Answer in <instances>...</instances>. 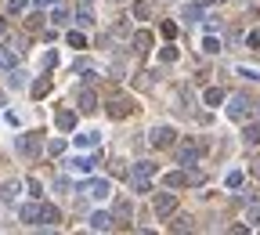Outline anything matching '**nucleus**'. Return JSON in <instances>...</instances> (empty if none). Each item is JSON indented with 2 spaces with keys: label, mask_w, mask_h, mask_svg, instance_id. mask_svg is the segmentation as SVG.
<instances>
[{
  "label": "nucleus",
  "mask_w": 260,
  "mask_h": 235,
  "mask_svg": "<svg viewBox=\"0 0 260 235\" xmlns=\"http://www.w3.org/2000/svg\"><path fill=\"white\" fill-rule=\"evenodd\" d=\"M105 109H108L112 119H127L130 112H134V98H130V94H112V98L105 101Z\"/></svg>",
  "instance_id": "f257e3e1"
},
{
  "label": "nucleus",
  "mask_w": 260,
  "mask_h": 235,
  "mask_svg": "<svg viewBox=\"0 0 260 235\" xmlns=\"http://www.w3.org/2000/svg\"><path fill=\"white\" fill-rule=\"evenodd\" d=\"M18 152H22L25 159H36V156L43 152V134H40V130H33V134H22V138H18Z\"/></svg>",
  "instance_id": "f03ea898"
},
{
  "label": "nucleus",
  "mask_w": 260,
  "mask_h": 235,
  "mask_svg": "<svg viewBox=\"0 0 260 235\" xmlns=\"http://www.w3.org/2000/svg\"><path fill=\"white\" fill-rule=\"evenodd\" d=\"M148 145L152 148H170V145H177V130L173 127H152V134H148Z\"/></svg>",
  "instance_id": "7ed1b4c3"
},
{
  "label": "nucleus",
  "mask_w": 260,
  "mask_h": 235,
  "mask_svg": "<svg viewBox=\"0 0 260 235\" xmlns=\"http://www.w3.org/2000/svg\"><path fill=\"white\" fill-rule=\"evenodd\" d=\"M195 159H199V141L195 138H184L177 145V163L181 166H195Z\"/></svg>",
  "instance_id": "20e7f679"
},
{
  "label": "nucleus",
  "mask_w": 260,
  "mask_h": 235,
  "mask_svg": "<svg viewBox=\"0 0 260 235\" xmlns=\"http://www.w3.org/2000/svg\"><path fill=\"white\" fill-rule=\"evenodd\" d=\"M199 181H202L199 170H188V174L184 170H170L166 174V188H184V185H199Z\"/></svg>",
  "instance_id": "39448f33"
},
{
  "label": "nucleus",
  "mask_w": 260,
  "mask_h": 235,
  "mask_svg": "<svg viewBox=\"0 0 260 235\" xmlns=\"http://www.w3.org/2000/svg\"><path fill=\"white\" fill-rule=\"evenodd\" d=\"M228 116L238 119V123H242V119H249V98H246V94H235V98L228 101Z\"/></svg>",
  "instance_id": "423d86ee"
},
{
  "label": "nucleus",
  "mask_w": 260,
  "mask_h": 235,
  "mask_svg": "<svg viewBox=\"0 0 260 235\" xmlns=\"http://www.w3.org/2000/svg\"><path fill=\"white\" fill-rule=\"evenodd\" d=\"M83 192L90 195V199H108V192H112V185L105 181V177H94V181L83 185Z\"/></svg>",
  "instance_id": "0eeeda50"
},
{
  "label": "nucleus",
  "mask_w": 260,
  "mask_h": 235,
  "mask_svg": "<svg viewBox=\"0 0 260 235\" xmlns=\"http://www.w3.org/2000/svg\"><path fill=\"white\" fill-rule=\"evenodd\" d=\"M177 210V199H173L170 192H163V195H155V217H170V213Z\"/></svg>",
  "instance_id": "6e6552de"
},
{
  "label": "nucleus",
  "mask_w": 260,
  "mask_h": 235,
  "mask_svg": "<svg viewBox=\"0 0 260 235\" xmlns=\"http://www.w3.org/2000/svg\"><path fill=\"white\" fill-rule=\"evenodd\" d=\"M76 105H80V112H94V109H98V94L90 91V87H83V91L76 94Z\"/></svg>",
  "instance_id": "1a4fd4ad"
},
{
  "label": "nucleus",
  "mask_w": 260,
  "mask_h": 235,
  "mask_svg": "<svg viewBox=\"0 0 260 235\" xmlns=\"http://www.w3.org/2000/svg\"><path fill=\"white\" fill-rule=\"evenodd\" d=\"M69 166H72V170H80V174H90L98 166V156H76V159H69Z\"/></svg>",
  "instance_id": "9d476101"
},
{
  "label": "nucleus",
  "mask_w": 260,
  "mask_h": 235,
  "mask_svg": "<svg viewBox=\"0 0 260 235\" xmlns=\"http://www.w3.org/2000/svg\"><path fill=\"white\" fill-rule=\"evenodd\" d=\"M90 228H94V232H108V228H112V213H90Z\"/></svg>",
  "instance_id": "9b49d317"
},
{
  "label": "nucleus",
  "mask_w": 260,
  "mask_h": 235,
  "mask_svg": "<svg viewBox=\"0 0 260 235\" xmlns=\"http://www.w3.org/2000/svg\"><path fill=\"white\" fill-rule=\"evenodd\" d=\"M18 217H22L25 224H36L40 221V203H25L22 210H18Z\"/></svg>",
  "instance_id": "f8f14e48"
},
{
  "label": "nucleus",
  "mask_w": 260,
  "mask_h": 235,
  "mask_svg": "<svg viewBox=\"0 0 260 235\" xmlns=\"http://www.w3.org/2000/svg\"><path fill=\"white\" fill-rule=\"evenodd\" d=\"M58 221H62L58 206H40V221H36V224H58Z\"/></svg>",
  "instance_id": "ddd939ff"
},
{
  "label": "nucleus",
  "mask_w": 260,
  "mask_h": 235,
  "mask_svg": "<svg viewBox=\"0 0 260 235\" xmlns=\"http://www.w3.org/2000/svg\"><path fill=\"white\" fill-rule=\"evenodd\" d=\"M98 141H101L98 130H83V134H76V148H94Z\"/></svg>",
  "instance_id": "4468645a"
},
{
  "label": "nucleus",
  "mask_w": 260,
  "mask_h": 235,
  "mask_svg": "<svg viewBox=\"0 0 260 235\" xmlns=\"http://www.w3.org/2000/svg\"><path fill=\"white\" fill-rule=\"evenodd\" d=\"M54 123H58V130H72L76 127V112H69V109H62L58 116H54Z\"/></svg>",
  "instance_id": "2eb2a0df"
},
{
  "label": "nucleus",
  "mask_w": 260,
  "mask_h": 235,
  "mask_svg": "<svg viewBox=\"0 0 260 235\" xmlns=\"http://www.w3.org/2000/svg\"><path fill=\"white\" fill-rule=\"evenodd\" d=\"M130 185H134V192H137V195L152 192V177H141V174H134V177H130Z\"/></svg>",
  "instance_id": "dca6fc26"
},
{
  "label": "nucleus",
  "mask_w": 260,
  "mask_h": 235,
  "mask_svg": "<svg viewBox=\"0 0 260 235\" xmlns=\"http://www.w3.org/2000/svg\"><path fill=\"white\" fill-rule=\"evenodd\" d=\"M47 94H51V76H40L33 83V98H47Z\"/></svg>",
  "instance_id": "f3484780"
},
{
  "label": "nucleus",
  "mask_w": 260,
  "mask_h": 235,
  "mask_svg": "<svg viewBox=\"0 0 260 235\" xmlns=\"http://www.w3.org/2000/svg\"><path fill=\"white\" fill-rule=\"evenodd\" d=\"M152 47V33L141 29V33H134V51H148Z\"/></svg>",
  "instance_id": "a211bd4d"
},
{
  "label": "nucleus",
  "mask_w": 260,
  "mask_h": 235,
  "mask_svg": "<svg viewBox=\"0 0 260 235\" xmlns=\"http://www.w3.org/2000/svg\"><path fill=\"white\" fill-rule=\"evenodd\" d=\"M242 141H246V145H260V127L249 123V127L242 130Z\"/></svg>",
  "instance_id": "6ab92c4d"
},
{
  "label": "nucleus",
  "mask_w": 260,
  "mask_h": 235,
  "mask_svg": "<svg viewBox=\"0 0 260 235\" xmlns=\"http://www.w3.org/2000/svg\"><path fill=\"white\" fill-rule=\"evenodd\" d=\"M202 101H206V105H220V101H224V91H220V87H210L206 94H202Z\"/></svg>",
  "instance_id": "aec40b11"
},
{
  "label": "nucleus",
  "mask_w": 260,
  "mask_h": 235,
  "mask_svg": "<svg viewBox=\"0 0 260 235\" xmlns=\"http://www.w3.org/2000/svg\"><path fill=\"white\" fill-rule=\"evenodd\" d=\"M181 15H184V22H199V18H202V7H199V4H188Z\"/></svg>",
  "instance_id": "412c9836"
},
{
  "label": "nucleus",
  "mask_w": 260,
  "mask_h": 235,
  "mask_svg": "<svg viewBox=\"0 0 260 235\" xmlns=\"http://www.w3.org/2000/svg\"><path fill=\"white\" fill-rule=\"evenodd\" d=\"M51 22H54V25H65V22H69V7H62V4H58V7L51 11Z\"/></svg>",
  "instance_id": "4be33fe9"
},
{
  "label": "nucleus",
  "mask_w": 260,
  "mask_h": 235,
  "mask_svg": "<svg viewBox=\"0 0 260 235\" xmlns=\"http://www.w3.org/2000/svg\"><path fill=\"white\" fill-rule=\"evenodd\" d=\"M15 195H18V181H7L4 188H0V199H4V203H11Z\"/></svg>",
  "instance_id": "5701e85b"
},
{
  "label": "nucleus",
  "mask_w": 260,
  "mask_h": 235,
  "mask_svg": "<svg viewBox=\"0 0 260 235\" xmlns=\"http://www.w3.org/2000/svg\"><path fill=\"white\" fill-rule=\"evenodd\" d=\"M235 72H238V76H242V80H253V83L260 80V69H253V65H238Z\"/></svg>",
  "instance_id": "b1692460"
},
{
  "label": "nucleus",
  "mask_w": 260,
  "mask_h": 235,
  "mask_svg": "<svg viewBox=\"0 0 260 235\" xmlns=\"http://www.w3.org/2000/svg\"><path fill=\"white\" fill-rule=\"evenodd\" d=\"M148 15H152V4H148V0H137V4H134V18H141V22H145Z\"/></svg>",
  "instance_id": "393cba45"
},
{
  "label": "nucleus",
  "mask_w": 260,
  "mask_h": 235,
  "mask_svg": "<svg viewBox=\"0 0 260 235\" xmlns=\"http://www.w3.org/2000/svg\"><path fill=\"white\" fill-rule=\"evenodd\" d=\"M134 174H141V177H152V174H155V163L141 159V163H134Z\"/></svg>",
  "instance_id": "a878e982"
},
{
  "label": "nucleus",
  "mask_w": 260,
  "mask_h": 235,
  "mask_svg": "<svg viewBox=\"0 0 260 235\" xmlns=\"http://www.w3.org/2000/svg\"><path fill=\"white\" fill-rule=\"evenodd\" d=\"M76 22H80V25H94V11H90V7H80V11H76Z\"/></svg>",
  "instance_id": "bb28decb"
},
{
  "label": "nucleus",
  "mask_w": 260,
  "mask_h": 235,
  "mask_svg": "<svg viewBox=\"0 0 260 235\" xmlns=\"http://www.w3.org/2000/svg\"><path fill=\"white\" fill-rule=\"evenodd\" d=\"M65 40H69V47H76V51H83V47H87V36H83V33H69Z\"/></svg>",
  "instance_id": "cd10ccee"
},
{
  "label": "nucleus",
  "mask_w": 260,
  "mask_h": 235,
  "mask_svg": "<svg viewBox=\"0 0 260 235\" xmlns=\"http://www.w3.org/2000/svg\"><path fill=\"white\" fill-rule=\"evenodd\" d=\"M29 7V0H7V15H22Z\"/></svg>",
  "instance_id": "c85d7f7f"
},
{
  "label": "nucleus",
  "mask_w": 260,
  "mask_h": 235,
  "mask_svg": "<svg viewBox=\"0 0 260 235\" xmlns=\"http://www.w3.org/2000/svg\"><path fill=\"white\" fill-rule=\"evenodd\" d=\"M22 83H25V72H18V69L7 72V87H22Z\"/></svg>",
  "instance_id": "c756f323"
},
{
  "label": "nucleus",
  "mask_w": 260,
  "mask_h": 235,
  "mask_svg": "<svg viewBox=\"0 0 260 235\" xmlns=\"http://www.w3.org/2000/svg\"><path fill=\"white\" fill-rule=\"evenodd\" d=\"M202 51H206V54H217V51H220V40H217V36H206V40H202Z\"/></svg>",
  "instance_id": "7c9ffc66"
},
{
  "label": "nucleus",
  "mask_w": 260,
  "mask_h": 235,
  "mask_svg": "<svg viewBox=\"0 0 260 235\" xmlns=\"http://www.w3.org/2000/svg\"><path fill=\"white\" fill-rule=\"evenodd\" d=\"M159 62H166V65L177 62V47H163V51H159Z\"/></svg>",
  "instance_id": "2f4dec72"
},
{
  "label": "nucleus",
  "mask_w": 260,
  "mask_h": 235,
  "mask_svg": "<svg viewBox=\"0 0 260 235\" xmlns=\"http://www.w3.org/2000/svg\"><path fill=\"white\" fill-rule=\"evenodd\" d=\"M224 185H228V188H238V185H242V174H238V170H231V174L224 177Z\"/></svg>",
  "instance_id": "473e14b6"
},
{
  "label": "nucleus",
  "mask_w": 260,
  "mask_h": 235,
  "mask_svg": "<svg viewBox=\"0 0 260 235\" xmlns=\"http://www.w3.org/2000/svg\"><path fill=\"white\" fill-rule=\"evenodd\" d=\"M29 195H33V199H40V195H43V185L36 181V177H29Z\"/></svg>",
  "instance_id": "72a5a7b5"
},
{
  "label": "nucleus",
  "mask_w": 260,
  "mask_h": 235,
  "mask_svg": "<svg viewBox=\"0 0 260 235\" xmlns=\"http://www.w3.org/2000/svg\"><path fill=\"white\" fill-rule=\"evenodd\" d=\"M170 228H173V232H188V228H192V217H177Z\"/></svg>",
  "instance_id": "f704fd0d"
},
{
  "label": "nucleus",
  "mask_w": 260,
  "mask_h": 235,
  "mask_svg": "<svg viewBox=\"0 0 260 235\" xmlns=\"http://www.w3.org/2000/svg\"><path fill=\"white\" fill-rule=\"evenodd\" d=\"M163 36H166V40H173V36H177V22H163Z\"/></svg>",
  "instance_id": "c9c22d12"
},
{
  "label": "nucleus",
  "mask_w": 260,
  "mask_h": 235,
  "mask_svg": "<svg viewBox=\"0 0 260 235\" xmlns=\"http://www.w3.org/2000/svg\"><path fill=\"white\" fill-rule=\"evenodd\" d=\"M25 25H29V29L36 33V29H40V25H43V15H29V18H25Z\"/></svg>",
  "instance_id": "e433bc0d"
},
{
  "label": "nucleus",
  "mask_w": 260,
  "mask_h": 235,
  "mask_svg": "<svg viewBox=\"0 0 260 235\" xmlns=\"http://www.w3.org/2000/svg\"><path fill=\"white\" fill-rule=\"evenodd\" d=\"M54 65H58V54L47 51V54H43V69H54Z\"/></svg>",
  "instance_id": "4c0bfd02"
},
{
  "label": "nucleus",
  "mask_w": 260,
  "mask_h": 235,
  "mask_svg": "<svg viewBox=\"0 0 260 235\" xmlns=\"http://www.w3.org/2000/svg\"><path fill=\"white\" fill-rule=\"evenodd\" d=\"M47 152H51V156H62V152H65V141H51Z\"/></svg>",
  "instance_id": "58836bf2"
},
{
  "label": "nucleus",
  "mask_w": 260,
  "mask_h": 235,
  "mask_svg": "<svg viewBox=\"0 0 260 235\" xmlns=\"http://www.w3.org/2000/svg\"><path fill=\"white\" fill-rule=\"evenodd\" d=\"M249 221H253V224H260V210H249Z\"/></svg>",
  "instance_id": "ea45409f"
},
{
  "label": "nucleus",
  "mask_w": 260,
  "mask_h": 235,
  "mask_svg": "<svg viewBox=\"0 0 260 235\" xmlns=\"http://www.w3.org/2000/svg\"><path fill=\"white\" fill-rule=\"evenodd\" d=\"M253 177H260V159H253Z\"/></svg>",
  "instance_id": "a19ab883"
},
{
  "label": "nucleus",
  "mask_w": 260,
  "mask_h": 235,
  "mask_svg": "<svg viewBox=\"0 0 260 235\" xmlns=\"http://www.w3.org/2000/svg\"><path fill=\"white\" fill-rule=\"evenodd\" d=\"M47 4H54V0H36V7H47Z\"/></svg>",
  "instance_id": "79ce46f5"
},
{
  "label": "nucleus",
  "mask_w": 260,
  "mask_h": 235,
  "mask_svg": "<svg viewBox=\"0 0 260 235\" xmlns=\"http://www.w3.org/2000/svg\"><path fill=\"white\" fill-rule=\"evenodd\" d=\"M0 36H4V22H0Z\"/></svg>",
  "instance_id": "37998d69"
},
{
  "label": "nucleus",
  "mask_w": 260,
  "mask_h": 235,
  "mask_svg": "<svg viewBox=\"0 0 260 235\" xmlns=\"http://www.w3.org/2000/svg\"><path fill=\"white\" fill-rule=\"evenodd\" d=\"M206 4H220V0H206Z\"/></svg>",
  "instance_id": "c03bdc74"
},
{
  "label": "nucleus",
  "mask_w": 260,
  "mask_h": 235,
  "mask_svg": "<svg viewBox=\"0 0 260 235\" xmlns=\"http://www.w3.org/2000/svg\"><path fill=\"white\" fill-rule=\"evenodd\" d=\"M112 4H123V0H112Z\"/></svg>",
  "instance_id": "a18cd8bd"
}]
</instances>
